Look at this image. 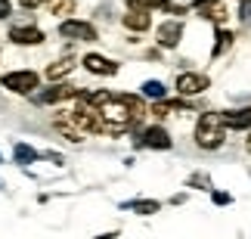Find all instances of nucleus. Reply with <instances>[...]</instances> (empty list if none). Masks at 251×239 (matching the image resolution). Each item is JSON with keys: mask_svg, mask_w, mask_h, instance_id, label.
<instances>
[{"mask_svg": "<svg viewBox=\"0 0 251 239\" xmlns=\"http://www.w3.org/2000/svg\"><path fill=\"white\" fill-rule=\"evenodd\" d=\"M226 140V124L217 112H205L196 124V143L199 149H220Z\"/></svg>", "mask_w": 251, "mask_h": 239, "instance_id": "obj_1", "label": "nucleus"}, {"mask_svg": "<svg viewBox=\"0 0 251 239\" xmlns=\"http://www.w3.org/2000/svg\"><path fill=\"white\" fill-rule=\"evenodd\" d=\"M37 84H41L37 72H9V75H3V87L13 90V93H31V90H37Z\"/></svg>", "mask_w": 251, "mask_h": 239, "instance_id": "obj_2", "label": "nucleus"}, {"mask_svg": "<svg viewBox=\"0 0 251 239\" xmlns=\"http://www.w3.org/2000/svg\"><path fill=\"white\" fill-rule=\"evenodd\" d=\"M208 78L205 75H199V72H183L180 78H177V90H180V97H199V93H205L208 90Z\"/></svg>", "mask_w": 251, "mask_h": 239, "instance_id": "obj_3", "label": "nucleus"}, {"mask_svg": "<svg viewBox=\"0 0 251 239\" xmlns=\"http://www.w3.org/2000/svg\"><path fill=\"white\" fill-rule=\"evenodd\" d=\"M180 37H183V22L180 19H168V22H161L158 31H155V41H158V47H165V50H174V47L180 44Z\"/></svg>", "mask_w": 251, "mask_h": 239, "instance_id": "obj_4", "label": "nucleus"}, {"mask_svg": "<svg viewBox=\"0 0 251 239\" xmlns=\"http://www.w3.org/2000/svg\"><path fill=\"white\" fill-rule=\"evenodd\" d=\"M62 37H72V41H96V28L90 22H78V19H65L59 25Z\"/></svg>", "mask_w": 251, "mask_h": 239, "instance_id": "obj_5", "label": "nucleus"}, {"mask_svg": "<svg viewBox=\"0 0 251 239\" xmlns=\"http://www.w3.org/2000/svg\"><path fill=\"white\" fill-rule=\"evenodd\" d=\"M137 146H149V149H171L174 146V140H171V133L165 128H146L140 133V140H137Z\"/></svg>", "mask_w": 251, "mask_h": 239, "instance_id": "obj_6", "label": "nucleus"}, {"mask_svg": "<svg viewBox=\"0 0 251 239\" xmlns=\"http://www.w3.org/2000/svg\"><path fill=\"white\" fill-rule=\"evenodd\" d=\"M72 97H81V90L72 87V84H53L50 90H41L34 100L41 106H50V103H62V100H72Z\"/></svg>", "mask_w": 251, "mask_h": 239, "instance_id": "obj_7", "label": "nucleus"}, {"mask_svg": "<svg viewBox=\"0 0 251 239\" xmlns=\"http://www.w3.org/2000/svg\"><path fill=\"white\" fill-rule=\"evenodd\" d=\"M56 128H59L72 143H84V137H87V131L78 124V118H75V112H59V115H56Z\"/></svg>", "mask_w": 251, "mask_h": 239, "instance_id": "obj_8", "label": "nucleus"}, {"mask_svg": "<svg viewBox=\"0 0 251 239\" xmlns=\"http://www.w3.org/2000/svg\"><path fill=\"white\" fill-rule=\"evenodd\" d=\"M9 41L22 44V47H31V44H41L44 41V31L34 25H13L9 28Z\"/></svg>", "mask_w": 251, "mask_h": 239, "instance_id": "obj_9", "label": "nucleus"}, {"mask_svg": "<svg viewBox=\"0 0 251 239\" xmlns=\"http://www.w3.org/2000/svg\"><path fill=\"white\" fill-rule=\"evenodd\" d=\"M196 9H199L201 19H208V22H217V25L226 22V9H224L220 0H196Z\"/></svg>", "mask_w": 251, "mask_h": 239, "instance_id": "obj_10", "label": "nucleus"}, {"mask_svg": "<svg viewBox=\"0 0 251 239\" xmlns=\"http://www.w3.org/2000/svg\"><path fill=\"white\" fill-rule=\"evenodd\" d=\"M84 69L93 72V75H115L118 72V62L105 59V56H100V53H87L84 56Z\"/></svg>", "mask_w": 251, "mask_h": 239, "instance_id": "obj_11", "label": "nucleus"}, {"mask_svg": "<svg viewBox=\"0 0 251 239\" xmlns=\"http://www.w3.org/2000/svg\"><path fill=\"white\" fill-rule=\"evenodd\" d=\"M124 25H127L130 31H149V25H152L149 9L146 6H130V13L124 16Z\"/></svg>", "mask_w": 251, "mask_h": 239, "instance_id": "obj_12", "label": "nucleus"}, {"mask_svg": "<svg viewBox=\"0 0 251 239\" xmlns=\"http://www.w3.org/2000/svg\"><path fill=\"white\" fill-rule=\"evenodd\" d=\"M226 128L233 131H248L251 128V109H233V112H220Z\"/></svg>", "mask_w": 251, "mask_h": 239, "instance_id": "obj_13", "label": "nucleus"}, {"mask_svg": "<svg viewBox=\"0 0 251 239\" xmlns=\"http://www.w3.org/2000/svg\"><path fill=\"white\" fill-rule=\"evenodd\" d=\"M233 41H236V37H233V31L220 28V31H217V37H214V50H211V56H214V59H217V56H224V53L229 50V47H233Z\"/></svg>", "mask_w": 251, "mask_h": 239, "instance_id": "obj_14", "label": "nucleus"}, {"mask_svg": "<svg viewBox=\"0 0 251 239\" xmlns=\"http://www.w3.org/2000/svg\"><path fill=\"white\" fill-rule=\"evenodd\" d=\"M124 208H133L137 214H158L161 202H155V199H140V202H124Z\"/></svg>", "mask_w": 251, "mask_h": 239, "instance_id": "obj_15", "label": "nucleus"}, {"mask_svg": "<svg viewBox=\"0 0 251 239\" xmlns=\"http://www.w3.org/2000/svg\"><path fill=\"white\" fill-rule=\"evenodd\" d=\"M72 69H75V59H59V62H53L50 69H47V78H50V81H59V78H65Z\"/></svg>", "mask_w": 251, "mask_h": 239, "instance_id": "obj_16", "label": "nucleus"}, {"mask_svg": "<svg viewBox=\"0 0 251 239\" xmlns=\"http://www.w3.org/2000/svg\"><path fill=\"white\" fill-rule=\"evenodd\" d=\"M13 156H16V161H19V165H31L34 159H41V152H34L31 146H28V143H16Z\"/></svg>", "mask_w": 251, "mask_h": 239, "instance_id": "obj_17", "label": "nucleus"}, {"mask_svg": "<svg viewBox=\"0 0 251 239\" xmlns=\"http://www.w3.org/2000/svg\"><path fill=\"white\" fill-rule=\"evenodd\" d=\"M143 97H149V100H165V84H161V81H146V84H143Z\"/></svg>", "mask_w": 251, "mask_h": 239, "instance_id": "obj_18", "label": "nucleus"}, {"mask_svg": "<svg viewBox=\"0 0 251 239\" xmlns=\"http://www.w3.org/2000/svg\"><path fill=\"white\" fill-rule=\"evenodd\" d=\"M50 13L53 16H72L75 13V0H53V3H50Z\"/></svg>", "mask_w": 251, "mask_h": 239, "instance_id": "obj_19", "label": "nucleus"}, {"mask_svg": "<svg viewBox=\"0 0 251 239\" xmlns=\"http://www.w3.org/2000/svg\"><path fill=\"white\" fill-rule=\"evenodd\" d=\"M186 186H199V189H211V177H208V174H192V177H186Z\"/></svg>", "mask_w": 251, "mask_h": 239, "instance_id": "obj_20", "label": "nucleus"}, {"mask_svg": "<svg viewBox=\"0 0 251 239\" xmlns=\"http://www.w3.org/2000/svg\"><path fill=\"white\" fill-rule=\"evenodd\" d=\"M239 22L251 25V0H239Z\"/></svg>", "mask_w": 251, "mask_h": 239, "instance_id": "obj_21", "label": "nucleus"}, {"mask_svg": "<svg viewBox=\"0 0 251 239\" xmlns=\"http://www.w3.org/2000/svg\"><path fill=\"white\" fill-rule=\"evenodd\" d=\"M211 199H214V205H229V202H233L229 193H211Z\"/></svg>", "mask_w": 251, "mask_h": 239, "instance_id": "obj_22", "label": "nucleus"}, {"mask_svg": "<svg viewBox=\"0 0 251 239\" xmlns=\"http://www.w3.org/2000/svg\"><path fill=\"white\" fill-rule=\"evenodd\" d=\"M9 13H13V6H9V0H0V19H6Z\"/></svg>", "mask_w": 251, "mask_h": 239, "instance_id": "obj_23", "label": "nucleus"}, {"mask_svg": "<svg viewBox=\"0 0 251 239\" xmlns=\"http://www.w3.org/2000/svg\"><path fill=\"white\" fill-rule=\"evenodd\" d=\"M19 3H22L25 9H37V6H41V3H44V0H19Z\"/></svg>", "mask_w": 251, "mask_h": 239, "instance_id": "obj_24", "label": "nucleus"}, {"mask_svg": "<svg viewBox=\"0 0 251 239\" xmlns=\"http://www.w3.org/2000/svg\"><path fill=\"white\" fill-rule=\"evenodd\" d=\"M245 149H248V152H251V133H248V140H245Z\"/></svg>", "mask_w": 251, "mask_h": 239, "instance_id": "obj_25", "label": "nucleus"}, {"mask_svg": "<svg viewBox=\"0 0 251 239\" xmlns=\"http://www.w3.org/2000/svg\"><path fill=\"white\" fill-rule=\"evenodd\" d=\"M0 161H3V156H0Z\"/></svg>", "mask_w": 251, "mask_h": 239, "instance_id": "obj_26", "label": "nucleus"}]
</instances>
